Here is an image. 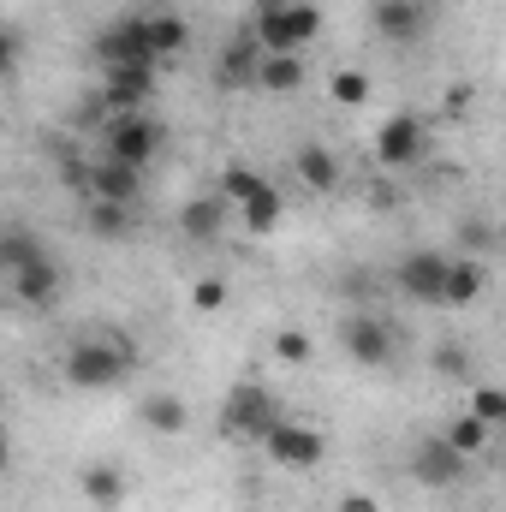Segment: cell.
<instances>
[{
	"label": "cell",
	"mask_w": 506,
	"mask_h": 512,
	"mask_svg": "<svg viewBox=\"0 0 506 512\" xmlns=\"http://www.w3.org/2000/svg\"><path fill=\"white\" fill-rule=\"evenodd\" d=\"M262 60H268V48H262V36H256L251 24L233 30L221 42V54H215V84L221 90H251L256 78H262Z\"/></svg>",
	"instance_id": "cell-10"
},
{
	"label": "cell",
	"mask_w": 506,
	"mask_h": 512,
	"mask_svg": "<svg viewBox=\"0 0 506 512\" xmlns=\"http://www.w3.org/2000/svg\"><path fill=\"white\" fill-rule=\"evenodd\" d=\"M262 447H268V459L286 465V471H316V465L328 459V435H322L316 423H298V417H280V429H274Z\"/></svg>",
	"instance_id": "cell-8"
},
{
	"label": "cell",
	"mask_w": 506,
	"mask_h": 512,
	"mask_svg": "<svg viewBox=\"0 0 506 512\" xmlns=\"http://www.w3.org/2000/svg\"><path fill=\"white\" fill-rule=\"evenodd\" d=\"M155 84H161V72L155 66H114V72H102V102H108V114L120 120V114H149V102H155Z\"/></svg>",
	"instance_id": "cell-11"
},
{
	"label": "cell",
	"mask_w": 506,
	"mask_h": 512,
	"mask_svg": "<svg viewBox=\"0 0 506 512\" xmlns=\"http://www.w3.org/2000/svg\"><path fill=\"white\" fill-rule=\"evenodd\" d=\"M161 149H167V126H161L155 114H120V120H108V131H102V155H108V161H126L137 173H143Z\"/></svg>",
	"instance_id": "cell-5"
},
{
	"label": "cell",
	"mask_w": 506,
	"mask_h": 512,
	"mask_svg": "<svg viewBox=\"0 0 506 512\" xmlns=\"http://www.w3.org/2000/svg\"><path fill=\"white\" fill-rule=\"evenodd\" d=\"M459 251L465 256L501 251V227H489V221H459Z\"/></svg>",
	"instance_id": "cell-31"
},
{
	"label": "cell",
	"mask_w": 506,
	"mask_h": 512,
	"mask_svg": "<svg viewBox=\"0 0 506 512\" xmlns=\"http://www.w3.org/2000/svg\"><path fill=\"white\" fill-rule=\"evenodd\" d=\"M483 286H489L483 262H477V256H453V274H447V310L477 304V298H483Z\"/></svg>",
	"instance_id": "cell-22"
},
{
	"label": "cell",
	"mask_w": 506,
	"mask_h": 512,
	"mask_svg": "<svg viewBox=\"0 0 506 512\" xmlns=\"http://www.w3.org/2000/svg\"><path fill=\"white\" fill-rule=\"evenodd\" d=\"M42 245H36V233H24V227H6L0 233V268L6 274H18V268H30V262H42Z\"/></svg>",
	"instance_id": "cell-27"
},
{
	"label": "cell",
	"mask_w": 506,
	"mask_h": 512,
	"mask_svg": "<svg viewBox=\"0 0 506 512\" xmlns=\"http://www.w3.org/2000/svg\"><path fill=\"white\" fill-rule=\"evenodd\" d=\"M78 489H84V501H90V507H102V512L126 507V471H120V465H84Z\"/></svg>",
	"instance_id": "cell-19"
},
{
	"label": "cell",
	"mask_w": 506,
	"mask_h": 512,
	"mask_svg": "<svg viewBox=\"0 0 506 512\" xmlns=\"http://www.w3.org/2000/svg\"><path fill=\"white\" fill-rule=\"evenodd\" d=\"M221 304H227V280H221V274H209V280H191V310L215 316Z\"/></svg>",
	"instance_id": "cell-33"
},
{
	"label": "cell",
	"mask_w": 506,
	"mask_h": 512,
	"mask_svg": "<svg viewBox=\"0 0 506 512\" xmlns=\"http://www.w3.org/2000/svg\"><path fill=\"white\" fill-rule=\"evenodd\" d=\"M304 72H310L304 54H268L256 90H268V96H292V90H304Z\"/></svg>",
	"instance_id": "cell-21"
},
{
	"label": "cell",
	"mask_w": 506,
	"mask_h": 512,
	"mask_svg": "<svg viewBox=\"0 0 506 512\" xmlns=\"http://www.w3.org/2000/svg\"><path fill=\"white\" fill-rule=\"evenodd\" d=\"M84 233H90V239H126L131 233V203H90V209H84Z\"/></svg>",
	"instance_id": "cell-25"
},
{
	"label": "cell",
	"mask_w": 506,
	"mask_h": 512,
	"mask_svg": "<svg viewBox=\"0 0 506 512\" xmlns=\"http://www.w3.org/2000/svg\"><path fill=\"white\" fill-rule=\"evenodd\" d=\"M495 435H501V429H495V423H483L477 411H465V417H453V429H447V441H453V447H459L465 459H477V453H483V447H489Z\"/></svg>",
	"instance_id": "cell-26"
},
{
	"label": "cell",
	"mask_w": 506,
	"mask_h": 512,
	"mask_svg": "<svg viewBox=\"0 0 506 512\" xmlns=\"http://www.w3.org/2000/svg\"><path fill=\"white\" fill-rule=\"evenodd\" d=\"M131 370H137V358H131L126 340H114V334H96V340L66 346V364H60L66 387H78V393H108V387H126Z\"/></svg>",
	"instance_id": "cell-1"
},
{
	"label": "cell",
	"mask_w": 506,
	"mask_h": 512,
	"mask_svg": "<svg viewBox=\"0 0 506 512\" xmlns=\"http://www.w3.org/2000/svg\"><path fill=\"white\" fill-rule=\"evenodd\" d=\"M501 477H506V459H501Z\"/></svg>",
	"instance_id": "cell-38"
},
{
	"label": "cell",
	"mask_w": 506,
	"mask_h": 512,
	"mask_svg": "<svg viewBox=\"0 0 506 512\" xmlns=\"http://www.w3.org/2000/svg\"><path fill=\"white\" fill-rule=\"evenodd\" d=\"M501 256H506V221H501Z\"/></svg>",
	"instance_id": "cell-36"
},
{
	"label": "cell",
	"mask_w": 506,
	"mask_h": 512,
	"mask_svg": "<svg viewBox=\"0 0 506 512\" xmlns=\"http://www.w3.org/2000/svg\"><path fill=\"white\" fill-rule=\"evenodd\" d=\"M340 352L358 364V370H387L393 352H399V328L381 316V310H352L340 322Z\"/></svg>",
	"instance_id": "cell-3"
},
{
	"label": "cell",
	"mask_w": 506,
	"mask_h": 512,
	"mask_svg": "<svg viewBox=\"0 0 506 512\" xmlns=\"http://www.w3.org/2000/svg\"><path fill=\"white\" fill-rule=\"evenodd\" d=\"M370 24H376L381 42L411 48V42L429 36V6L423 0H370Z\"/></svg>",
	"instance_id": "cell-13"
},
{
	"label": "cell",
	"mask_w": 506,
	"mask_h": 512,
	"mask_svg": "<svg viewBox=\"0 0 506 512\" xmlns=\"http://www.w3.org/2000/svg\"><path fill=\"white\" fill-rule=\"evenodd\" d=\"M84 191H90V203H137V191H143V173L126 167V161H90L84 167Z\"/></svg>",
	"instance_id": "cell-14"
},
{
	"label": "cell",
	"mask_w": 506,
	"mask_h": 512,
	"mask_svg": "<svg viewBox=\"0 0 506 512\" xmlns=\"http://www.w3.org/2000/svg\"><path fill=\"white\" fill-rule=\"evenodd\" d=\"M256 191H268V179L256 173L251 161H227V167H221V197H227L233 209H245Z\"/></svg>",
	"instance_id": "cell-24"
},
{
	"label": "cell",
	"mask_w": 506,
	"mask_h": 512,
	"mask_svg": "<svg viewBox=\"0 0 506 512\" xmlns=\"http://www.w3.org/2000/svg\"><path fill=\"white\" fill-rule=\"evenodd\" d=\"M423 149H429V126H423V114H411V108H399V114H387L376 131V161L387 173H405V167H417L423 161Z\"/></svg>",
	"instance_id": "cell-6"
},
{
	"label": "cell",
	"mask_w": 506,
	"mask_h": 512,
	"mask_svg": "<svg viewBox=\"0 0 506 512\" xmlns=\"http://www.w3.org/2000/svg\"><path fill=\"white\" fill-rule=\"evenodd\" d=\"M328 96H334L340 108H364V102H370V78H364L358 66H334V78H328Z\"/></svg>",
	"instance_id": "cell-28"
},
{
	"label": "cell",
	"mask_w": 506,
	"mask_h": 512,
	"mask_svg": "<svg viewBox=\"0 0 506 512\" xmlns=\"http://www.w3.org/2000/svg\"><path fill=\"white\" fill-rule=\"evenodd\" d=\"M137 423H143L149 435H185V429H191V405H185L179 393H143V399H137Z\"/></svg>",
	"instance_id": "cell-17"
},
{
	"label": "cell",
	"mask_w": 506,
	"mask_h": 512,
	"mask_svg": "<svg viewBox=\"0 0 506 512\" xmlns=\"http://www.w3.org/2000/svg\"><path fill=\"white\" fill-rule=\"evenodd\" d=\"M501 435H506V417H501Z\"/></svg>",
	"instance_id": "cell-37"
},
{
	"label": "cell",
	"mask_w": 506,
	"mask_h": 512,
	"mask_svg": "<svg viewBox=\"0 0 506 512\" xmlns=\"http://www.w3.org/2000/svg\"><path fill=\"white\" fill-rule=\"evenodd\" d=\"M280 399L268 393V387L256 382H239L227 393V405H221V435H239V441H268L274 429H280Z\"/></svg>",
	"instance_id": "cell-4"
},
{
	"label": "cell",
	"mask_w": 506,
	"mask_h": 512,
	"mask_svg": "<svg viewBox=\"0 0 506 512\" xmlns=\"http://www.w3.org/2000/svg\"><path fill=\"white\" fill-rule=\"evenodd\" d=\"M292 173H298V179H304V191H316V197L340 191V161H334V149H328V143H304V149L292 155Z\"/></svg>",
	"instance_id": "cell-18"
},
{
	"label": "cell",
	"mask_w": 506,
	"mask_h": 512,
	"mask_svg": "<svg viewBox=\"0 0 506 512\" xmlns=\"http://www.w3.org/2000/svg\"><path fill=\"white\" fill-rule=\"evenodd\" d=\"M447 274H453V256L441 251H405L393 268V286L411 298V304H447Z\"/></svg>",
	"instance_id": "cell-7"
},
{
	"label": "cell",
	"mask_w": 506,
	"mask_h": 512,
	"mask_svg": "<svg viewBox=\"0 0 506 512\" xmlns=\"http://www.w3.org/2000/svg\"><path fill=\"white\" fill-rule=\"evenodd\" d=\"M143 30H149V48L161 54V66H167L173 54H185V42H191V24H185L179 12H149Z\"/></svg>",
	"instance_id": "cell-20"
},
{
	"label": "cell",
	"mask_w": 506,
	"mask_h": 512,
	"mask_svg": "<svg viewBox=\"0 0 506 512\" xmlns=\"http://www.w3.org/2000/svg\"><path fill=\"white\" fill-rule=\"evenodd\" d=\"M471 411H477L483 423H495V429H501V417H506V387L477 382V387H471Z\"/></svg>",
	"instance_id": "cell-32"
},
{
	"label": "cell",
	"mask_w": 506,
	"mask_h": 512,
	"mask_svg": "<svg viewBox=\"0 0 506 512\" xmlns=\"http://www.w3.org/2000/svg\"><path fill=\"white\" fill-rule=\"evenodd\" d=\"M96 66L102 72H114V66H155L161 72V54L149 48V30H143V18H120V24H108L102 36H96Z\"/></svg>",
	"instance_id": "cell-9"
},
{
	"label": "cell",
	"mask_w": 506,
	"mask_h": 512,
	"mask_svg": "<svg viewBox=\"0 0 506 512\" xmlns=\"http://www.w3.org/2000/svg\"><path fill=\"white\" fill-rule=\"evenodd\" d=\"M251 30L262 36L268 54H304L322 36V6L316 0H256Z\"/></svg>",
	"instance_id": "cell-2"
},
{
	"label": "cell",
	"mask_w": 506,
	"mask_h": 512,
	"mask_svg": "<svg viewBox=\"0 0 506 512\" xmlns=\"http://www.w3.org/2000/svg\"><path fill=\"white\" fill-rule=\"evenodd\" d=\"M429 364H435V376L465 382V376H471V346H465V340H441V346L429 352Z\"/></svg>",
	"instance_id": "cell-29"
},
{
	"label": "cell",
	"mask_w": 506,
	"mask_h": 512,
	"mask_svg": "<svg viewBox=\"0 0 506 512\" xmlns=\"http://www.w3.org/2000/svg\"><path fill=\"white\" fill-rule=\"evenodd\" d=\"M274 358L292 364V370H304V364L316 358V340H310L304 328H280V334H274Z\"/></svg>",
	"instance_id": "cell-30"
},
{
	"label": "cell",
	"mask_w": 506,
	"mask_h": 512,
	"mask_svg": "<svg viewBox=\"0 0 506 512\" xmlns=\"http://www.w3.org/2000/svg\"><path fill=\"white\" fill-rule=\"evenodd\" d=\"M6 280H12V298H18V304H30V310L60 304V286H66V274H60V262H54V256H42V262L18 268V274H6Z\"/></svg>",
	"instance_id": "cell-16"
},
{
	"label": "cell",
	"mask_w": 506,
	"mask_h": 512,
	"mask_svg": "<svg viewBox=\"0 0 506 512\" xmlns=\"http://www.w3.org/2000/svg\"><path fill=\"white\" fill-rule=\"evenodd\" d=\"M227 215H233V203H227L221 191H209V197H191V203L179 209V233H185L191 245H215V239L227 233Z\"/></svg>",
	"instance_id": "cell-15"
},
{
	"label": "cell",
	"mask_w": 506,
	"mask_h": 512,
	"mask_svg": "<svg viewBox=\"0 0 506 512\" xmlns=\"http://www.w3.org/2000/svg\"><path fill=\"white\" fill-rule=\"evenodd\" d=\"M465 471H471V459H465L447 435H429V441H417V453H411V477H417L423 489H459Z\"/></svg>",
	"instance_id": "cell-12"
},
{
	"label": "cell",
	"mask_w": 506,
	"mask_h": 512,
	"mask_svg": "<svg viewBox=\"0 0 506 512\" xmlns=\"http://www.w3.org/2000/svg\"><path fill=\"white\" fill-rule=\"evenodd\" d=\"M239 221H245V233H256V239H268V233H274V227L286 221V197H280L274 185H268V191H256L251 203L239 209Z\"/></svg>",
	"instance_id": "cell-23"
},
{
	"label": "cell",
	"mask_w": 506,
	"mask_h": 512,
	"mask_svg": "<svg viewBox=\"0 0 506 512\" xmlns=\"http://www.w3.org/2000/svg\"><path fill=\"white\" fill-rule=\"evenodd\" d=\"M370 209H399V191H393V185H370Z\"/></svg>",
	"instance_id": "cell-34"
},
{
	"label": "cell",
	"mask_w": 506,
	"mask_h": 512,
	"mask_svg": "<svg viewBox=\"0 0 506 512\" xmlns=\"http://www.w3.org/2000/svg\"><path fill=\"white\" fill-rule=\"evenodd\" d=\"M334 512H381V501H376V495H346Z\"/></svg>",
	"instance_id": "cell-35"
}]
</instances>
